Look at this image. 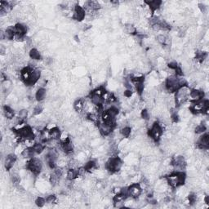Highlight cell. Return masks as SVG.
Wrapping results in <instances>:
<instances>
[{"instance_id":"obj_1","label":"cell","mask_w":209,"mask_h":209,"mask_svg":"<svg viewBox=\"0 0 209 209\" xmlns=\"http://www.w3.org/2000/svg\"><path fill=\"white\" fill-rule=\"evenodd\" d=\"M168 183L172 188H176L184 185L186 181V174L183 172H176L172 173L167 177Z\"/></svg>"},{"instance_id":"obj_2","label":"cell","mask_w":209,"mask_h":209,"mask_svg":"<svg viewBox=\"0 0 209 209\" xmlns=\"http://www.w3.org/2000/svg\"><path fill=\"white\" fill-rule=\"evenodd\" d=\"M189 88L186 86V87H182L180 89H178L177 91H176V99L175 103L176 105H181L183 103H185V101L187 100V98L189 97Z\"/></svg>"},{"instance_id":"obj_3","label":"cell","mask_w":209,"mask_h":209,"mask_svg":"<svg viewBox=\"0 0 209 209\" xmlns=\"http://www.w3.org/2000/svg\"><path fill=\"white\" fill-rule=\"evenodd\" d=\"M26 168L32 173H34L35 175H38V173H40L42 169H43V163L41 162L40 159H37V158H32L27 163Z\"/></svg>"},{"instance_id":"obj_4","label":"cell","mask_w":209,"mask_h":209,"mask_svg":"<svg viewBox=\"0 0 209 209\" xmlns=\"http://www.w3.org/2000/svg\"><path fill=\"white\" fill-rule=\"evenodd\" d=\"M122 165H123V162H122L121 159L118 157H113L106 163L105 167L110 172L114 173V172H118L121 168Z\"/></svg>"},{"instance_id":"obj_5","label":"cell","mask_w":209,"mask_h":209,"mask_svg":"<svg viewBox=\"0 0 209 209\" xmlns=\"http://www.w3.org/2000/svg\"><path fill=\"white\" fill-rule=\"evenodd\" d=\"M163 132V129L162 126L158 123H155L152 126L151 129L149 131V135L155 142H159L162 136Z\"/></svg>"},{"instance_id":"obj_6","label":"cell","mask_w":209,"mask_h":209,"mask_svg":"<svg viewBox=\"0 0 209 209\" xmlns=\"http://www.w3.org/2000/svg\"><path fill=\"white\" fill-rule=\"evenodd\" d=\"M165 88L170 92H175L178 89L181 88L180 83H179V78L176 76H171L169 77L165 83Z\"/></svg>"},{"instance_id":"obj_7","label":"cell","mask_w":209,"mask_h":209,"mask_svg":"<svg viewBox=\"0 0 209 209\" xmlns=\"http://www.w3.org/2000/svg\"><path fill=\"white\" fill-rule=\"evenodd\" d=\"M172 164L175 168V169H176L177 172H181L186 168V163L183 156H177L172 159Z\"/></svg>"},{"instance_id":"obj_8","label":"cell","mask_w":209,"mask_h":209,"mask_svg":"<svg viewBox=\"0 0 209 209\" xmlns=\"http://www.w3.org/2000/svg\"><path fill=\"white\" fill-rule=\"evenodd\" d=\"M128 195L132 198H137L142 194V188L139 184H132V186L128 188Z\"/></svg>"},{"instance_id":"obj_9","label":"cell","mask_w":209,"mask_h":209,"mask_svg":"<svg viewBox=\"0 0 209 209\" xmlns=\"http://www.w3.org/2000/svg\"><path fill=\"white\" fill-rule=\"evenodd\" d=\"M85 17H86V12H85L84 8H83L79 5H76L74 8L73 18L78 21H82L84 19Z\"/></svg>"},{"instance_id":"obj_10","label":"cell","mask_w":209,"mask_h":209,"mask_svg":"<svg viewBox=\"0 0 209 209\" xmlns=\"http://www.w3.org/2000/svg\"><path fill=\"white\" fill-rule=\"evenodd\" d=\"M198 147L201 149H208L209 147V135L208 133H206L204 135H202L199 142H198Z\"/></svg>"},{"instance_id":"obj_11","label":"cell","mask_w":209,"mask_h":209,"mask_svg":"<svg viewBox=\"0 0 209 209\" xmlns=\"http://www.w3.org/2000/svg\"><path fill=\"white\" fill-rule=\"evenodd\" d=\"M189 96L191 98V100L194 101V102H198L200 101L202 99V97H204V92L202 91H199L197 89H192L191 91H189Z\"/></svg>"},{"instance_id":"obj_12","label":"cell","mask_w":209,"mask_h":209,"mask_svg":"<svg viewBox=\"0 0 209 209\" xmlns=\"http://www.w3.org/2000/svg\"><path fill=\"white\" fill-rule=\"evenodd\" d=\"M14 29H15L16 36H18V37L24 38L25 34L27 33V28H26V26L20 23H17L14 26Z\"/></svg>"},{"instance_id":"obj_13","label":"cell","mask_w":209,"mask_h":209,"mask_svg":"<svg viewBox=\"0 0 209 209\" xmlns=\"http://www.w3.org/2000/svg\"><path fill=\"white\" fill-rule=\"evenodd\" d=\"M17 160V156L13 154H11L7 156V158L5 159V163H4V166L5 168L7 169V171H9L12 167H13L14 163H16Z\"/></svg>"},{"instance_id":"obj_14","label":"cell","mask_w":209,"mask_h":209,"mask_svg":"<svg viewBox=\"0 0 209 209\" xmlns=\"http://www.w3.org/2000/svg\"><path fill=\"white\" fill-rule=\"evenodd\" d=\"M145 4L148 5L149 10L151 11L152 12H155V11L159 9V7H161L163 2L159 1V0H155V1H145Z\"/></svg>"},{"instance_id":"obj_15","label":"cell","mask_w":209,"mask_h":209,"mask_svg":"<svg viewBox=\"0 0 209 209\" xmlns=\"http://www.w3.org/2000/svg\"><path fill=\"white\" fill-rule=\"evenodd\" d=\"M49 132V137L52 140H55L57 141L58 139H60V137L61 136V133L60 129L57 127H54V128H51L50 130L48 131Z\"/></svg>"},{"instance_id":"obj_16","label":"cell","mask_w":209,"mask_h":209,"mask_svg":"<svg viewBox=\"0 0 209 209\" xmlns=\"http://www.w3.org/2000/svg\"><path fill=\"white\" fill-rule=\"evenodd\" d=\"M34 152L33 147H27V148L24 149L21 152V156L24 159H32L34 156Z\"/></svg>"},{"instance_id":"obj_17","label":"cell","mask_w":209,"mask_h":209,"mask_svg":"<svg viewBox=\"0 0 209 209\" xmlns=\"http://www.w3.org/2000/svg\"><path fill=\"white\" fill-rule=\"evenodd\" d=\"M112 130H113V128H110L109 125L105 124L104 123H103L102 124L100 125V132H101L102 135L108 136L109 134H110Z\"/></svg>"},{"instance_id":"obj_18","label":"cell","mask_w":209,"mask_h":209,"mask_svg":"<svg viewBox=\"0 0 209 209\" xmlns=\"http://www.w3.org/2000/svg\"><path fill=\"white\" fill-rule=\"evenodd\" d=\"M84 101L83 99H78L74 103V110L78 112L82 111L84 108Z\"/></svg>"},{"instance_id":"obj_19","label":"cell","mask_w":209,"mask_h":209,"mask_svg":"<svg viewBox=\"0 0 209 209\" xmlns=\"http://www.w3.org/2000/svg\"><path fill=\"white\" fill-rule=\"evenodd\" d=\"M5 34H6V38H7L8 40H12L15 36H16V33H15V29L12 26H9L7 30H5Z\"/></svg>"},{"instance_id":"obj_20","label":"cell","mask_w":209,"mask_h":209,"mask_svg":"<svg viewBox=\"0 0 209 209\" xmlns=\"http://www.w3.org/2000/svg\"><path fill=\"white\" fill-rule=\"evenodd\" d=\"M4 113L5 117L8 119H12L14 117V110L7 105L4 106Z\"/></svg>"},{"instance_id":"obj_21","label":"cell","mask_w":209,"mask_h":209,"mask_svg":"<svg viewBox=\"0 0 209 209\" xmlns=\"http://www.w3.org/2000/svg\"><path fill=\"white\" fill-rule=\"evenodd\" d=\"M30 57L32 60L34 61H38L41 59V54L40 52L36 49V48H32L30 51Z\"/></svg>"},{"instance_id":"obj_22","label":"cell","mask_w":209,"mask_h":209,"mask_svg":"<svg viewBox=\"0 0 209 209\" xmlns=\"http://www.w3.org/2000/svg\"><path fill=\"white\" fill-rule=\"evenodd\" d=\"M157 41L159 44H162L163 46H168L169 45V38L164 34H159L157 36Z\"/></svg>"},{"instance_id":"obj_23","label":"cell","mask_w":209,"mask_h":209,"mask_svg":"<svg viewBox=\"0 0 209 209\" xmlns=\"http://www.w3.org/2000/svg\"><path fill=\"white\" fill-rule=\"evenodd\" d=\"M46 96V90L44 88H39L35 94V98L38 101H42Z\"/></svg>"},{"instance_id":"obj_24","label":"cell","mask_w":209,"mask_h":209,"mask_svg":"<svg viewBox=\"0 0 209 209\" xmlns=\"http://www.w3.org/2000/svg\"><path fill=\"white\" fill-rule=\"evenodd\" d=\"M78 176V170H75L74 168H70L67 172V179L69 181H73Z\"/></svg>"},{"instance_id":"obj_25","label":"cell","mask_w":209,"mask_h":209,"mask_svg":"<svg viewBox=\"0 0 209 209\" xmlns=\"http://www.w3.org/2000/svg\"><path fill=\"white\" fill-rule=\"evenodd\" d=\"M208 57V53L205 52H202V51H198L196 52V59L199 61V62H202L204 61Z\"/></svg>"},{"instance_id":"obj_26","label":"cell","mask_w":209,"mask_h":209,"mask_svg":"<svg viewBox=\"0 0 209 209\" xmlns=\"http://www.w3.org/2000/svg\"><path fill=\"white\" fill-rule=\"evenodd\" d=\"M87 118L89 121L94 123L96 124L99 123V116L95 113H88L87 115Z\"/></svg>"},{"instance_id":"obj_27","label":"cell","mask_w":209,"mask_h":209,"mask_svg":"<svg viewBox=\"0 0 209 209\" xmlns=\"http://www.w3.org/2000/svg\"><path fill=\"white\" fill-rule=\"evenodd\" d=\"M32 147L34 149L35 154H41L42 152L44 151V148H45V146L42 143H35Z\"/></svg>"},{"instance_id":"obj_28","label":"cell","mask_w":209,"mask_h":209,"mask_svg":"<svg viewBox=\"0 0 209 209\" xmlns=\"http://www.w3.org/2000/svg\"><path fill=\"white\" fill-rule=\"evenodd\" d=\"M125 30L127 33L130 34H136V29L131 24H126L125 25Z\"/></svg>"},{"instance_id":"obj_29","label":"cell","mask_w":209,"mask_h":209,"mask_svg":"<svg viewBox=\"0 0 209 209\" xmlns=\"http://www.w3.org/2000/svg\"><path fill=\"white\" fill-rule=\"evenodd\" d=\"M131 132H132V129L129 127H124L121 129V134L122 136L125 137V138H128L131 135Z\"/></svg>"},{"instance_id":"obj_30","label":"cell","mask_w":209,"mask_h":209,"mask_svg":"<svg viewBox=\"0 0 209 209\" xmlns=\"http://www.w3.org/2000/svg\"><path fill=\"white\" fill-rule=\"evenodd\" d=\"M96 165H97L96 162L93 161V160H91V161H89V162L87 163L83 168H84L86 171H90V170H91V169L95 168H96Z\"/></svg>"},{"instance_id":"obj_31","label":"cell","mask_w":209,"mask_h":209,"mask_svg":"<svg viewBox=\"0 0 209 209\" xmlns=\"http://www.w3.org/2000/svg\"><path fill=\"white\" fill-rule=\"evenodd\" d=\"M45 202H46V200H45L44 198H42V197H38V198H37V199L35 200V204H36L38 207H39V208L44 207Z\"/></svg>"},{"instance_id":"obj_32","label":"cell","mask_w":209,"mask_h":209,"mask_svg":"<svg viewBox=\"0 0 209 209\" xmlns=\"http://www.w3.org/2000/svg\"><path fill=\"white\" fill-rule=\"evenodd\" d=\"M188 199H189V202L190 205H193L196 202H197V196H196L195 194H190L188 197Z\"/></svg>"},{"instance_id":"obj_33","label":"cell","mask_w":209,"mask_h":209,"mask_svg":"<svg viewBox=\"0 0 209 209\" xmlns=\"http://www.w3.org/2000/svg\"><path fill=\"white\" fill-rule=\"evenodd\" d=\"M43 111V107L41 104H38L34 107V110H33V115H40L41 113Z\"/></svg>"},{"instance_id":"obj_34","label":"cell","mask_w":209,"mask_h":209,"mask_svg":"<svg viewBox=\"0 0 209 209\" xmlns=\"http://www.w3.org/2000/svg\"><path fill=\"white\" fill-rule=\"evenodd\" d=\"M206 129H207V128H206L205 125L200 124L196 127L195 132L196 133H203L206 131Z\"/></svg>"},{"instance_id":"obj_35","label":"cell","mask_w":209,"mask_h":209,"mask_svg":"<svg viewBox=\"0 0 209 209\" xmlns=\"http://www.w3.org/2000/svg\"><path fill=\"white\" fill-rule=\"evenodd\" d=\"M12 181L14 185H18L20 182V176L17 175V173H13L12 175Z\"/></svg>"},{"instance_id":"obj_36","label":"cell","mask_w":209,"mask_h":209,"mask_svg":"<svg viewBox=\"0 0 209 209\" xmlns=\"http://www.w3.org/2000/svg\"><path fill=\"white\" fill-rule=\"evenodd\" d=\"M28 117L27 110H21L19 111V118L20 119H25Z\"/></svg>"},{"instance_id":"obj_37","label":"cell","mask_w":209,"mask_h":209,"mask_svg":"<svg viewBox=\"0 0 209 209\" xmlns=\"http://www.w3.org/2000/svg\"><path fill=\"white\" fill-rule=\"evenodd\" d=\"M135 86L138 94L142 95L143 91H144V83H138V84H136Z\"/></svg>"},{"instance_id":"obj_38","label":"cell","mask_w":209,"mask_h":209,"mask_svg":"<svg viewBox=\"0 0 209 209\" xmlns=\"http://www.w3.org/2000/svg\"><path fill=\"white\" fill-rule=\"evenodd\" d=\"M56 200H57V197L52 194V195L47 196V199H46V202H48V203H54L56 202Z\"/></svg>"},{"instance_id":"obj_39","label":"cell","mask_w":209,"mask_h":209,"mask_svg":"<svg viewBox=\"0 0 209 209\" xmlns=\"http://www.w3.org/2000/svg\"><path fill=\"white\" fill-rule=\"evenodd\" d=\"M171 119L173 123H177L179 121V116L178 115L176 114V112H173L172 114V116H171Z\"/></svg>"},{"instance_id":"obj_40","label":"cell","mask_w":209,"mask_h":209,"mask_svg":"<svg viewBox=\"0 0 209 209\" xmlns=\"http://www.w3.org/2000/svg\"><path fill=\"white\" fill-rule=\"evenodd\" d=\"M142 118H144L145 120H148L149 118V112L146 110H143L142 111Z\"/></svg>"},{"instance_id":"obj_41","label":"cell","mask_w":209,"mask_h":209,"mask_svg":"<svg viewBox=\"0 0 209 209\" xmlns=\"http://www.w3.org/2000/svg\"><path fill=\"white\" fill-rule=\"evenodd\" d=\"M168 67L170 68V69L175 70L178 67V64H177L176 61H171L170 63H168Z\"/></svg>"},{"instance_id":"obj_42","label":"cell","mask_w":209,"mask_h":209,"mask_svg":"<svg viewBox=\"0 0 209 209\" xmlns=\"http://www.w3.org/2000/svg\"><path fill=\"white\" fill-rule=\"evenodd\" d=\"M199 8H200V10H201V12H202V13H205L206 11H207V7H206L205 5H204V4H200L199 5Z\"/></svg>"},{"instance_id":"obj_43","label":"cell","mask_w":209,"mask_h":209,"mask_svg":"<svg viewBox=\"0 0 209 209\" xmlns=\"http://www.w3.org/2000/svg\"><path fill=\"white\" fill-rule=\"evenodd\" d=\"M6 51H7V49H6V47H4V45H0V52H1V55L2 56H4V54H5V52H6Z\"/></svg>"},{"instance_id":"obj_44","label":"cell","mask_w":209,"mask_h":209,"mask_svg":"<svg viewBox=\"0 0 209 209\" xmlns=\"http://www.w3.org/2000/svg\"><path fill=\"white\" fill-rule=\"evenodd\" d=\"M132 94V92L130 89H128V90H126V91H124V96L126 97H131Z\"/></svg>"},{"instance_id":"obj_45","label":"cell","mask_w":209,"mask_h":209,"mask_svg":"<svg viewBox=\"0 0 209 209\" xmlns=\"http://www.w3.org/2000/svg\"><path fill=\"white\" fill-rule=\"evenodd\" d=\"M6 38V34H5V31L1 30L0 32V39L1 40H4Z\"/></svg>"}]
</instances>
